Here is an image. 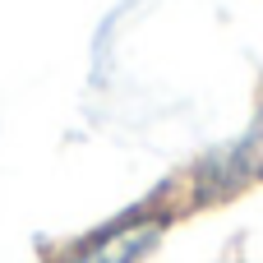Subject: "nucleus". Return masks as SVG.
I'll use <instances>...</instances> for the list:
<instances>
[{"label": "nucleus", "instance_id": "nucleus-1", "mask_svg": "<svg viewBox=\"0 0 263 263\" xmlns=\"http://www.w3.org/2000/svg\"><path fill=\"white\" fill-rule=\"evenodd\" d=\"M180 213L185 208H180L176 190H157L153 199H143V203L116 213L111 222L74 236L69 245H60L46 263H143L166 240V231L176 227Z\"/></svg>", "mask_w": 263, "mask_h": 263}, {"label": "nucleus", "instance_id": "nucleus-2", "mask_svg": "<svg viewBox=\"0 0 263 263\" xmlns=\"http://www.w3.org/2000/svg\"><path fill=\"white\" fill-rule=\"evenodd\" d=\"M263 185V111L250 120L245 134L217 143L213 153H203L171 190L180 199V208H213V203H227L245 190Z\"/></svg>", "mask_w": 263, "mask_h": 263}]
</instances>
